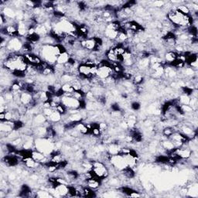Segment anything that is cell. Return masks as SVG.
Masks as SVG:
<instances>
[{"label":"cell","instance_id":"10","mask_svg":"<svg viewBox=\"0 0 198 198\" xmlns=\"http://www.w3.org/2000/svg\"><path fill=\"white\" fill-rule=\"evenodd\" d=\"M174 132L175 131H174L173 128L170 127V126H166L163 129V136L166 137V138H169Z\"/></svg>","mask_w":198,"mask_h":198},{"label":"cell","instance_id":"9","mask_svg":"<svg viewBox=\"0 0 198 198\" xmlns=\"http://www.w3.org/2000/svg\"><path fill=\"white\" fill-rule=\"evenodd\" d=\"M61 89L64 91V93H73L74 91V89L73 87L72 84L70 83H66V84H62Z\"/></svg>","mask_w":198,"mask_h":198},{"label":"cell","instance_id":"11","mask_svg":"<svg viewBox=\"0 0 198 198\" xmlns=\"http://www.w3.org/2000/svg\"><path fill=\"white\" fill-rule=\"evenodd\" d=\"M56 110L58 111V112L60 113V115H64L66 114L67 111H68V109H67L66 107H65L64 105L61 103L59 104V105H57V107L56 108Z\"/></svg>","mask_w":198,"mask_h":198},{"label":"cell","instance_id":"6","mask_svg":"<svg viewBox=\"0 0 198 198\" xmlns=\"http://www.w3.org/2000/svg\"><path fill=\"white\" fill-rule=\"evenodd\" d=\"M70 57H71V56H70V54L68 53V52H64V53H60V54L57 56L56 64L64 65L65 64L68 63Z\"/></svg>","mask_w":198,"mask_h":198},{"label":"cell","instance_id":"1","mask_svg":"<svg viewBox=\"0 0 198 198\" xmlns=\"http://www.w3.org/2000/svg\"><path fill=\"white\" fill-rule=\"evenodd\" d=\"M92 172L95 174V177L100 179L101 181H103L104 179H107L109 176V171L106 164L102 161L98 160H92Z\"/></svg>","mask_w":198,"mask_h":198},{"label":"cell","instance_id":"3","mask_svg":"<svg viewBox=\"0 0 198 198\" xmlns=\"http://www.w3.org/2000/svg\"><path fill=\"white\" fill-rule=\"evenodd\" d=\"M101 184H102V181L97 177H91L90 179L86 180L85 181V187H90L91 189L94 190L99 188Z\"/></svg>","mask_w":198,"mask_h":198},{"label":"cell","instance_id":"12","mask_svg":"<svg viewBox=\"0 0 198 198\" xmlns=\"http://www.w3.org/2000/svg\"><path fill=\"white\" fill-rule=\"evenodd\" d=\"M141 105L140 103L138 102H134L131 104V108H132L133 111H138V110L140 109Z\"/></svg>","mask_w":198,"mask_h":198},{"label":"cell","instance_id":"8","mask_svg":"<svg viewBox=\"0 0 198 198\" xmlns=\"http://www.w3.org/2000/svg\"><path fill=\"white\" fill-rule=\"evenodd\" d=\"M96 192L88 187H84V197H94L96 196Z\"/></svg>","mask_w":198,"mask_h":198},{"label":"cell","instance_id":"7","mask_svg":"<svg viewBox=\"0 0 198 198\" xmlns=\"http://www.w3.org/2000/svg\"><path fill=\"white\" fill-rule=\"evenodd\" d=\"M178 101H179V103L181 105H189L190 101V96H189V95H184V94H182V95L179 97Z\"/></svg>","mask_w":198,"mask_h":198},{"label":"cell","instance_id":"2","mask_svg":"<svg viewBox=\"0 0 198 198\" xmlns=\"http://www.w3.org/2000/svg\"><path fill=\"white\" fill-rule=\"evenodd\" d=\"M81 101L77 100L72 96L63 95L61 97V104H63L67 109H80Z\"/></svg>","mask_w":198,"mask_h":198},{"label":"cell","instance_id":"5","mask_svg":"<svg viewBox=\"0 0 198 198\" xmlns=\"http://www.w3.org/2000/svg\"><path fill=\"white\" fill-rule=\"evenodd\" d=\"M178 53L176 51H173V50H169V51L166 52L164 55V61L166 62V64L167 65L171 64L173 62L177 60V56H178Z\"/></svg>","mask_w":198,"mask_h":198},{"label":"cell","instance_id":"4","mask_svg":"<svg viewBox=\"0 0 198 198\" xmlns=\"http://www.w3.org/2000/svg\"><path fill=\"white\" fill-rule=\"evenodd\" d=\"M33 95L31 93H29L27 91H23L20 95V103L21 105H25L27 107L30 104V102L33 101Z\"/></svg>","mask_w":198,"mask_h":198}]
</instances>
